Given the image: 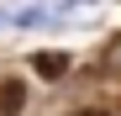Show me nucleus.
I'll list each match as a JSON object with an SVG mask.
<instances>
[{
    "mask_svg": "<svg viewBox=\"0 0 121 116\" xmlns=\"http://www.w3.org/2000/svg\"><path fill=\"white\" fill-rule=\"evenodd\" d=\"M58 5H63V11H74V5H95V0H58Z\"/></svg>",
    "mask_w": 121,
    "mask_h": 116,
    "instance_id": "3",
    "label": "nucleus"
},
{
    "mask_svg": "<svg viewBox=\"0 0 121 116\" xmlns=\"http://www.w3.org/2000/svg\"><path fill=\"white\" fill-rule=\"evenodd\" d=\"M32 69L42 74V79H63V74H69V58H63V53H37Z\"/></svg>",
    "mask_w": 121,
    "mask_h": 116,
    "instance_id": "2",
    "label": "nucleus"
},
{
    "mask_svg": "<svg viewBox=\"0 0 121 116\" xmlns=\"http://www.w3.org/2000/svg\"><path fill=\"white\" fill-rule=\"evenodd\" d=\"M21 100H26V85L21 79H0V116H16Z\"/></svg>",
    "mask_w": 121,
    "mask_h": 116,
    "instance_id": "1",
    "label": "nucleus"
},
{
    "mask_svg": "<svg viewBox=\"0 0 121 116\" xmlns=\"http://www.w3.org/2000/svg\"><path fill=\"white\" fill-rule=\"evenodd\" d=\"M79 116H105V111H79Z\"/></svg>",
    "mask_w": 121,
    "mask_h": 116,
    "instance_id": "4",
    "label": "nucleus"
}]
</instances>
